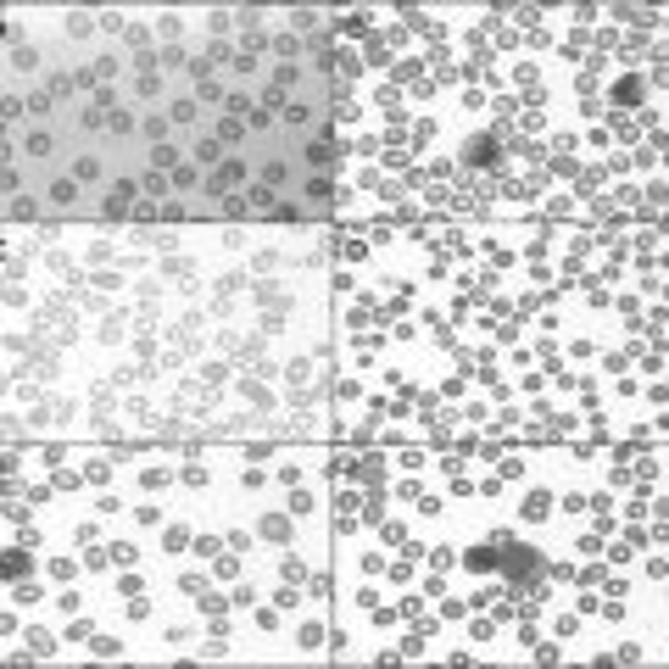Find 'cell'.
Segmentation results:
<instances>
[{
    "mask_svg": "<svg viewBox=\"0 0 669 669\" xmlns=\"http://www.w3.org/2000/svg\"><path fill=\"white\" fill-rule=\"evenodd\" d=\"M307 195H313V201H329V195H334V184H329V179H313V184H307Z\"/></svg>",
    "mask_w": 669,
    "mask_h": 669,
    "instance_id": "74e56055",
    "label": "cell"
},
{
    "mask_svg": "<svg viewBox=\"0 0 669 669\" xmlns=\"http://www.w3.org/2000/svg\"><path fill=\"white\" fill-rule=\"evenodd\" d=\"M263 535L273 541V547H290V541H296V519H284V513H268V519H263Z\"/></svg>",
    "mask_w": 669,
    "mask_h": 669,
    "instance_id": "7a4b0ae2",
    "label": "cell"
},
{
    "mask_svg": "<svg viewBox=\"0 0 669 669\" xmlns=\"http://www.w3.org/2000/svg\"><path fill=\"white\" fill-rule=\"evenodd\" d=\"M167 117H173V123H195L201 112H195V95H179L173 106H167Z\"/></svg>",
    "mask_w": 669,
    "mask_h": 669,
    "instance_id": "2e32d148",
    "label": "cell"
},
{
    "mask_svg": "<svg viewBox=\"0 0 669 669\" xmlns=\"http://www.w3.org/2000/svg\"><path fill=\"white\" fill-rule=\"evenodd\" d=\"M39 218V201L34 195H12L6 201V223H34Z\"/></svg>",
    "mask_w": 669,
    "mask_h": 669,
    "instance_id": "5b68a950",
    "label": "cell"
},
{
    "mask_svg": "<svg viewBox=\"0 0 669 669\" xmlns=\"http://www.w3.org/2000/svg\"><path fill=\"white\" fill-rule=\"evenodd\" d=\"M279 580H284V585H302V580H307V563L290 552V547H284V558H279Z\"/></svg>",
    "mask_w": 669,
    "mask_h": 669,
    "instance_id": "9c48e42d",
    "label": "cell"
},
{
    "mask_svg": "<svg viewBox=\"0 0 669 669\" xmlns=\"http://www.w3.org/2000/svg\"><path fill=\"white\" fill-rule=\"evenodd\" d=\"M134 519H140V530H151V524H162V508H156V502H145V508H134Z\"/></svg>",
    "mask_w": 669,
    "mask_h": 669,
    "instance_id": "1f68e13d",
    "label": "cell"
},
{
    "mask_svg": "<svg viewBox=\"0 0 669 669\" xmlns=\"http://www.w3.org/2000/svg\"><path fill=\"white\" fill-rule=\"evenodd\" d=\"M56 608H62V613H78V608H84V597H78V592H73V585H67V592L56 597Z\"/></svg>",
    "mask_w": 669,
    "mask_h": 669,
    "instance_id": "d590c367",
    "label": "cell"
},
{
    "mask_svg": "<svg viewBox=\"0 0 669 669\" xmlns=\"http://www.w3.org/2000/svg\"><path fill=\"white\" fill-rule=\"evenodd\" d=\"M101 28L106 34H129V17H123V12H101Z\"/></svg>",
    "mask_w": 669,
    "mask_h": 669,
    "instance_id": "f546056e",
    "label": "cell"
},
{
    "mask_svg": "<svg viewBox=\"0 0 669 669\" xmlns=\"http://www.w3.org/2000/svg\"><path fill=\"white\" fill-rule=\"evenodd\" d=\"M234 603H240V608H257V585H251V580H245V585H240V592H234Z\"/></svg>",
    "mask_w": 669,
    "mask_h": 669,
    "instance_id": "60d3db41",
    "label": "cell"
},
{
    "mask_svg": "<svg viewBox=\"0 0 669 669\" xmlns=\"http://www.w3.org/2000/svg\"><path fill=\"white\" fill-rule=\"evenodd\" d=\"M296 84H302V67H296V62L273 67V90H284V95H290V90H296Z\"/></svg>",
    "mask_w": 669,
    "mask_h": 669,
    "instance_id": "7c38bea8",
    "label": "cell"
},
{
    "mask_svg": "<svg viewBox=\"0 0 669 669\" xmlns=\"http://www.w3.org/2000/svg\"><path fill=\"white\" fill-rule=\"evenodd\" d=\"M156 34H162V39H179V34H184V17H179V12H162V17H156Z\"/></svg>",
    "mask_w": 669,
    "mask_h": 669,
    "instance_id": "e0dca14e",
    "label": "cell"
},
{
    "mask_svg": "<svg viewBox=\"0 0 669 669\" xmlns=\"http://www.w3.org/2000/svg\"><path fill=\"white\" fill-rule=\"evenodd\" d=\"M95 173H101L95 156H78V162H73V179H95Z\"/></svg>",
    "mask_w": 669,
    "mask_h": 669,
    "instance_id": "836d02e7",
    "label": "cell"
},
{
    "mask_svg": "<svg viewBox=\"0 0 669 669\" xmlns=\"http://www.w3.org/2000/svg\"><path fill=\"white\" fill-rule=\"evenodd\" d=\"M90 28H101V17H90V12H62V34H67V39H84Z\"/></svg>",
    "mask_w": 669,
    "mask_h": 669,
    "instance_id": "8992f818",
    "label": "cell"
},
{
    "mask_svg": "<svg viewBox=\"0 0 669 669\" xmlns=\"http://www.w3.org/2000/svg\"><path fill=\"white\" fill-rule=\"evenodd\" d=\"M51 574H56V580H73V574H78V563H73V558H56V563H51Z\"/></svg>",
    "mask_w": 669,
    "mask_h": 669,
    "instance_id": "ab89813d",
    "label": "cell"
},
{
    "mask_svg": "<svg viewBox=\"0 0 669 669\" xmlns=\"http://www.w3.org/2000/svg\"><path fill=\"white\" fill-rule=\"evenodd\" d=\"M51 106H56V95H51V90H39V95H28V117H51Z\"/></svg>",
    "mask_w": 669,
    "mask_h": 669,
    "instance_id": "ac0fdd59",
    "label": "cell"
},
{
    "mask_svg": "<svg viewBox=\"0 0 669 669\" xmlns=\"http://www.w3.org/2000/svg\"><path fill=\"white\" fill-rule=\"evenodd\" d=\"M229 112H234V117H251L257 106H251V95H229Z\"/></svg>",
    "mask_w": 669,
    "mask_h": 669,
    "instance_id": "8d00e7d4",
    "label": "cell"
},
{
    "mask_svg": "<svg viewBox=\"0 0 669 669\" xmlns=\"http://www.w3.org/2000/svg\"><path fill=\"white\" fill-rule=\"evenodd\" d=\"M6 67H12V73H23V78H28V73H39V51H34V45H12V51H6Z\"/></svg>",
    "mask_w": 669,
    "mask_h": 669,
    "instance_id": "277c9868",
    "label": "cell"
},
{
    "mask_svg": "<svg viewBox=\"0 0 669 669\" xmlns=\"http://www.w3.org/2000/svg\"><path fill=\"white\" fill-rule=\"evenodd\" d=\"M346 647H352V636H346V631H329V653H334V658H341Z\"/></svg>",
    "mask_w": 669,
    "mask_h": 669,
    "instance_id": "7bdbcfd3",
    "label": "cell"
},
{
    "mask_svg": "<svg viewBox=\"0 0 669 669\" xmlns=\"http://www.w3.org/2000/svg\"><path fill=\"white\" fill-rule=\"evenodd\" d=\"M51 201L62 206V212H73V206H78V179H51Z\"/></svg>",
    "mask_w": 669,
    "mask_h": 669,
    "instance_id": "52a82bcc",
    "label": "cell"
},
{
    "mask_svg": "<svg viewBox=\"0 0 669 669\" xmlns=\"http://www.w3.org/2000/svg\"><path fill=\"white\" fill-rule=\"evenodd\" d=\"M167 480H173L167 469H140V485H145V491H167Z\"/></svg>",
    "mask_w": 669,
    "mask_h": 669,
    "instance_id": "44dd1931",
    "label": "cell"
},
{
    "mask_svg": "<svg viewBox=\"0 0 669 669\" xmlns=\"http://www.w3.org/2000/svg\"><path fill=\"white\" fill-rule=\"evenodd\" d=\"M452 563H457L452 547H435V552H430V569H452Z\"/></svg>",
    "mask_w": 669,
    "mask_h": 669,
    "instance_id": "f35d334b",
    "label": "cell"
},
{
    "mask_svg": "<svg viewBox=\"0 0 669 669\" xmlns=\"http://www.w3.org/2000/svg\"><path fill=\"white\" fill-rule=\"evenodd\" d=\"M84 480H95V485H106V480H112V463H106V457H95V463H90V469H84Z\"/></svg>",
    "mask_w": 669,
    "mask_h": 669,
    "instance_id": "f1b7e54d",
    "label": "cell"
},
{
    "mask_svg": "<svg viewBox=\"0 0 669 669\" xmlns=\"http://www.w3.org/2000/svg\"><path fill=\"white\" fill-rule=\"evenodd\" d=\"M273 603H279V608H296V603H302V592H296V585H279V597H273Z\"/></svg>",
    "mask_w": 669,
    "mask_h": 669,
    "instance_id": "b9f144b4",
    "label": "cell"
},
{
    "mask_svg": "<svg viewBox=\"0 0 669 669\" xmlns=\"http://www.w3.org/2000/svg\"><path fill=\"white\" fill-rule=\"evenodd\" d=\"M179 592H184V597H201V592H206V574H195V569L179 574Z\"/></svg>",
    "mask_w": 669,
    "mask_h": 669,
    "instance_id": "d4e9b609",
    "label": "cell"
},
{
    "mask_svg": "<svg viewBox=\"0 0 669 669\" xmlns=\"http://www.w3.org/2000/svg\"><path fill=\"white\" fill-rule=\"evenodd\" d=\"M167 167H179V151L173 145H151V173H167Z\"/></svg>",
    "mask_w": 669,
    "mask_h": 669,
    "instance_id": "5bb4252c",
    "label": "cell"
},
{
    "mask_svg": "<svg viewBox=\"0 0 669 669\" xmlns=\"http://www.w3.org/2000/svg\"><path fill=\"white\" fill-rule=\"evenodd\" d=\"M279 117H284V123H296V129H302V123H307V117H313V106H302V101H290V106H284V112H279Z\"/></svg>",
    "mask_w": 669,
    "mask_h": 669,
    "instance_id": "83f0119b",
    "label": "cell"
},
{
    "mask_svg": "<svg viewBox=\"0 0 669 669\" xmlns=\"http://www.w3.org/2000/svg\"><path fill=\"white\" fill-rule=\"evenodd\" d=\"M0 117H6V129H12V123H23V117H28V101H23V95H6V101H0Z\"/></svg>",
    "mask_w": 669,
    "mask_h": 669,
    "instance_id": "9a60e30c",
    "label": "cell"
},
{
    "mask_svg": "<svg viewBox=\"0 0 669 669\" xmlns=\"http://www.w3.org/2000/svg\"><path fill=\"white\" fill-rule=\"evenodd\" d=\"M51 145H56V140H51V134H45V129H34V134H28V145H23V151H28V156H51Z\"/></svg>",
    "mask_w": 669,
    "mask_h": 669,
    "instance_id": "d6986e66",
    "label": "cell"
},
{
    "mask_svg": "<svg viewBox=\"0 0 669 669\" xmlns=\"http://www.w3.org/2000/svg\"><path fill=\"white\" fill-rule=\"evenodd\" d=\"M206 28H212V34H229V28H234V12H206Z\"/></svg>",
    "mask_w": 669,
    "mask_h": 669,
    "instance_id": "4dcf8cb0",
    "label": "cell"
},
{
    "mask_svg": "<svg viewBox=\"0 0 669 669\" xmlns=\"http://www.w3.org/2000/svg\"><path fill=\"white\" fill-rule=\"evenodd\" d=\"M296 642H302V653H318V642H324V624H302V631H296Z\"/></svg>",
    "mask_w": 669,
    "mask_h": 669,
    "instance_id": "ffe728a7",
    "label": "cell"
},
{
    "mask_svg": "<svg viewBox=\"0 0 669 669\" xmlns=\"http://www.w3.org/2000/svg\"><path fill=\"white\" fill-rule=\"evenodd\" d=\"M195 156H201V167H212V162H223V145H218V140H201Z\"/></svg>",
    "mask_w": 669,
    "mask_h": 669,
    "instance_id": "603a6c76",
    "label": "cell"
},
{
    "mask_svg": "<svg viewBox=\"0 0 669 669\" xmlns=\"http://www.w3.org/2000/svg\"><path fill=\"white\" fill-rule=\"evenodd\" d=\"M140 129H145V140H151V145H167V129H173V117H167V112H151Z\"/></svg>",
    "mask_w": 669,
    "mask_h": 669,
    "instance_id": "ba28073f",
    "label": "cell"
},
{
    "mask_svg": "<svg viewBox=\"0 0 669 669\" xmlns=\"http://www.w3.org/2000/svg\"><path fill=\"white\" fill-rule=\"evenodd\" d=\"M90 653H95V658H123V653H129V642H123V636H90Z\"/></svg>",
    "mask_w": 669,
    "mask_h": 669,
    "instance_id": "30bf717a",
    "label": "cell"
},
{
    "mask_svg": "<svg viewBox=\"0 0 669 669\" xmlns=\"http://www.w3.org/2000/svg\"><path fill=\"white\" fill-rule=\"evenodd\" d=\"M491 563H496V547H474L469 552V569H491Z\"/></svg>",
    "mask_w": 669,
    "mask_h": 669,
    "instance_id": "e575fe53",
    "label": "cell"
},
{
    "mask_svg": "<svg viewBox=\"0 0 669 669\" xmlns=\"http://www.w3.org/2000/svg\"><path fill=\"white\" fill-rule=\"evenodd\" d=\"M106 552H112V569H134V563H140V552L129 547V541H112Z\"/></svg>",
    "mask_w": 669,
    "mask_h": 669,
    "instance_id": "4fadbf2b",
    "label": "cell"
},
{
    "mask_svg": "<svg viewBox=\"0 0 669 669\" xmlns=\"http://www.w3.org/2000/svg\"><path fill=\"white\" fill-rule=\"evenodd\" d=\"M129 324H134V313H112V307H106V318H101V329H95V341H101V346L129 341Z\"/></svg>",
    "mask_w": 669,
    "mask_h": 669,
    "instance_id": "6da1fadb",
    "label": "cell"
},
{
    "mask_svg": "<svg viewBox=\"0 0 669 669\" xmlns=\"http://www.w3.org/2000/svg\"><path fill=\"white\" fill-rule=\"evenodd\" d=\"M273 51H279V56L290 62V56H296V51H302V39H296V34H279V39H273Z\"/></svg>",
    "mask_w": 669,
    "mask_h": 669,
    "instance_id": "d6a6232c",
    "label": "cell"
},
{
    "mask_svg": "<svg viewBox=\"0 0 669 669\" xmlns=\"http://www.w3.org/2000/svg\"><path fill=\"white\" fill-rule=\"evenodd\" d=\"M56 653V636L51 631H28V658H51Z\"/></svg>",
    "mask_w": 669,
    "mask_h": 669,
    "instance_id": "8fae6325",
    "label": "cell"
},
{
    "mask_svg": "<svg viewBox=\"0 0 669 669\" xmlns=\"http://www.w3.org/2000/svg\"><path fill=\"white\" fill-rule=\"evenodd\" d=\"M106 129H112V134H129V129H134V117H129V112H117V106H112V112H106Z\"/></svg>",
    "mask_w": 669,
    "mask_h": 669,
    "instance_id": "4316f807",
    "label": "cell"
},
{
    "mask_svg": "<svg viewBox=\"0 0 669 669\" xmlns=\"http://www.w3.org/2000/svg\"><path fill=\"white\" fill-rule=\"evenodd\" d=\"M290 23H296V34H318V12H307V6L290 12Z\"/></svg>",
    "mask_w": 669,
    "mask_h": 669,
    "instance_id": "484cf974",
    "label": "cell"
},
{
    "mask_svg": "<svg viewBox=\"0 0 669 669\" xmlns=\"http://www.w3.org/2000/svg\"><path fill=\"white\" fill-rule=\"evenodd\" d=\"M284 179H290V167H284V162H279V156H273V162H268V167H263V184H268V190H273V184H284Z\"/></svg>",
    "mask_w": 669,
    "mask_h": 669,
    "instance_id": "cb8c5ba5",
    "label": "cell"
},
{
    "mask_svg": "<svg viewBox=\"0 0 669 669\" xmlns=\"http://www.w3.org/2000/svg\"><path fill=\"white\" fill-rule=\"evenodd\" d=\"M524 519H530V524H547V519H552V491H530V496H524Z\"/></svg>",
    "mask_w": 669,
    "mask_h": 669,
    "instance_id": "3957f363",
    "label": "cell"
},
{
    "mask_svg": "<svg viewBox=\"0 0 669 669\" xmlns=\"http://www.w3.org/2000/svg\"><path fill=\"white\" fill-rule=\"evenodd\" d=\"M123 39H129V45L145 56V45H151V28H145V23H129V34H123Z\"/></svg>",
    "mask_w": 669,
    "mask_h": 669,
    "instance_id": "7402d4cb",
    "label": "cell"
}]
</instances>
